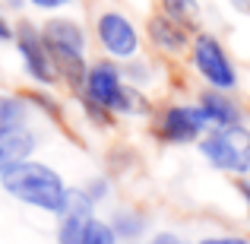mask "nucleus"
<instances>
[{
	"label": "nucleus",
	"mask_w": 250,
	"mask_h": 244,
	"mask_svg": "<svg viewBox=\"0 0 250 244\" xmlns=\"http://www.w3.org/2000/svg\"><path fill=\"white\" fill-rule=\"evenodd\" d=\"M206 130H209V121H206L200 105H168L159 114V124H155L159 140L168 143V146L200 143Z\"/></svg>",
	"instance_id": "obj_8"
},
{
	"label": "nucleus",
	"mask_w": 250,
	"mask_h": 244,
	"mask_svg": "<svg viewBox=\"0 0 250 244\" xmlns=\"http://www.w3.org/2000/svg\"><path fill=\"white\" fill-rule=\"evenodd\" d=\"M80 98L111 111V114H149L146 95L140 92V86L124 80V70L114 61L89 64V73H85Z\"/></svg>",
	"instance_id": "obj_2"
},
{
	"label": "nucleus",
	"mask_w": 250,
	"mask_h": 244,
	"mask_svg": "<svg viewBox=\"0 0 250 244\" xmlns=\"http://www.w3.org/2000/svg\"><path fill=\"white\" fill-rule=\"evenodd\" d=\"M117 232L111 228V222H102V219H92L89 225V235H85L83 244H117Z\"/></svg>",
	"instance_id": "obj_16"
},
{
	"label": "nucleus",
	"mask_w": 250,
	"mask_h": 244,
	"mask_svg": "<svg viewBox=\"0 0 250 244\" xmlns=\"http://www.w3.org/2000/svg\"><path fill=\"white\" fill-rule=\"evenodd\" d=\"M162 13L181 22L184 29H190L193 35L200 32V0H162Z\"/></svg>",
	"instance_id": "obj_14"
},
{
	"label": "nucleus",
	"mask_w": 250,
	"mask_h": 244,
	"mask_svg": "<svg viewBox=\"0 0 250 244\" xmlns=\"http://www.w3.org/2000/svg\"><path fill=\"white\" fill-rule=\"evenodd\" d=\"M95 219V200L80 187L70 194L67 209L61 213V225H57V244H83L89 235V225Z\"/></svg>",
	"instance_id": "obj_9"
},
{
	"label": "nucleus",
	"mask_w": 250,
	"mask_h": 244,
	"mask_svg": "<svg viewBox=\"0 0 250 244\" xmlns=\"http://www.w3.org/2000/svg\"><path fill=\"white\" fill-rule=\"evenodd\" d=\"M124 76H127V83H133V86H146L149 80H152V73H149V64L140 61V57H130V61H127Z\"/></svg>",
	"instance_id": "obj_17"
},
{
	"label": "nucleus",
	"mask_w": 250,
	"mask_h": 244,
	"mask_svg": "<svg viewBox=\"0 0 250 244\" xmlns=\"http://www.w3.org/2000/svg\"><path fill=\"white\" fill-rule=\"evenodd\" d=\"M149 244H187V241H181L177 235H168V232H162V235H155Z\"/></svg>",
	"instance_id": "obj_22"
},
{
	"label": "nucleus",
	"mask_w": 250,
	"mask_h": 244,
	"mask_svg": "<svg viewBox=\"0 0 250 244\" xmlns=\"http://www.w3.org/2000/svg\"><path fill=\"white\" fill-rule=\"evenodd\" d=\"M32 6H35V10H63V6H70L73 3V0H29Z\"/></svg>",
	"instance_id": "obj_20"
},
{
	"label": "nucleus",
	"mask_w": 250,
	"mask_h": 244,
	"mask_svg": "<svg viewBox=\"0 0 250 244\" xmlns=\"http://www.w3.org/2000/svg\"><path fill=\"white\" fill-rule=\"evenodd\" d=\"M190 64H193L196 76L209 86V89L234 92L238 89V67L228 57L225 44L209 32H196L190 42Z\"/></svg>",
	"instance_id": "obj_5"
},
{
	"label": "nucleus",
	"mask_w": 250,
	"mask_h": 244,
	"mask_svg": "<svg viewBox=\"0 0 250 244\" xmlns=\"http://www.w3.org/2000/svg\"><path fill=\"white\" fill-rule=\"evenodd\" d=\"M111 228L117 232L121 241H136L140 235H146L149 222H146V216L136 213V209H117V213L111 216Z\"/></svg>",
	"instance_id": "obj_15"
},
{
	"label": "nucleus",
	"mask_w": 250,
	"mask_h": 244,
	"mask_svg": "<svg viewBox=\"0 0 250 244\" xmlns=\"http://www.w3.org/2000/svg\"><path fill=\"white\" fill-rule=\"evenodd\" d=\"M13 35H16V29H13V25L6 22V16L0 13V42H13Z\"/></svg>",
	"instance_id": "obj_21"
},
{
	"label": "nucleus",
	"mask_w": 250,
	"mask_h": 244,
	"mask_svg": "<svg viewBox=\"0 0 250 244\" xmlns=\"http://www.w3.org/2000/svg\"><path fill=\"white\" fill-rule=\"evenodd\" d=\"M146 35H149V42H152L159 51H165V54H184V51L190 48V42H193V38H190L193 32L184 29L181 22H174V19L165 16V13L149 16Z\"/></svg>",
	"instance_id": "obj_10"
},
{
	"label": "nucleus",
	"mask_w": 250,
	"mask_h": 244,
	"mask_svg": "<svg viewBox=\"0 0 250 244\" xmlns=\"http://www.w3.org/2000/svg\"><path fill=\"white\" fill-rule=\"evenodd\" d=\"M0 184L13 200L35 206L42 213H51V216H61L70 203V194H73L67 187V181L61 177V171H54L51 165L35 162V159L19 162L13 171H6Z\"/></svg>",
	"instance_id": "obj_1"
},
{
	"label": "nucleus",
	"mask_w": 250,
	"mask_h": 244,
	"mask_svg": "<svg viewBox=\"0 0 250 244\" xmlns=\"http://www.w3.org/2000/svg\"><path fill=\"white\" fill-rule=\"evenodd\" d=\"M231 6L238 13H244V16H250V0H231Z\"/></svg>",
	"instance_id": "obj_24"
},
{
	"label": "nucleus",
	"mask_w": 250,
	"mask_h": 244,
	"mask_svg": "<svg viewBox=\"0 0 250 244\" xmlns=\"http://www.w3.org/2000/svg\"><path fill=\"white\" fill-rule=\"evenodd\" d=\"M95 38L102 44V51L114 61H130V57L140 54V29L130 22L124 13L117 10H102L95 16Z\"/></svg>",
	"instance_id": "obj_7"
},
{
	"label": "nucleus",
	"mask_w": 250,
	"mask_h": 244,
	"mask_svg": "<svg viewBox=\"0 0 250 244\" xmlns=\"http://www.w3.org/2000/svg\"><path fill=\"white\" fill-rule=\"evenodd\" d=\"M196 146H200L203 159L212 165L215 171L238 175V177H244L250 171V130L244 124L209 127Z\"/></svg>",
	"instance_id": "obj_4"
},
{
	"label": "nucleus",
	"mask_w": 250,
	"mask_h": 244,
	"mask_svg": "<svg viewBox=\"0 0 250 244\" xmlns=\"http://www.w3.org/2000/svg\"><path fill=\"white\" fill-rule=\"evenodd\" d=\"M238 194L244 197V203H247V209H250V181H247V177H241V181H238Z\"/></svg>",
	"instance_id": "obj_23"
},
{
	"label": "nucleus",
	"mask_w": 250,
	"mask_h": 244,
	"mask_svg": "<svg viewBox=\"0 0 250 244\" xmlns=\"http://www.w3.org/2000/svg\"><path fill=\"white\" fill-rule=\"evenodd\" d=\"M42 35L48 42V51L54 57V67L61 73V80L70 86L73 92H83L85 73H89V64H85V48H89V38L85 29L76 19L67 16H51L42 25Z\"/></svg>",
	"instance_id": "obj_3"
},
{
	"label": "nucleus",
	"mask_w": 250,
	"mask_h": 244,
	"mask_svg": "<svg viewBox=\"0 0 250 244\" xmlns=\"http://www.w3.org/2000/svg\"><path fill=\"white\" fill-rule=\"evenodd\" d=\"M16 51H19V61H22V70L29 73V80H35L38 86H54L61 80L54 67V57L48 51V42H44L42 29H35L32 22H19L16 25Z\"/></svg>",
	"instance_id": "obj_6"
},
{
	"label": "nucleus",
	"mask_w": 250,
	"mask_h": 244,
	"mask_svg": "<svg viewBox=\"0 0 250 244\" xmlns=\"http://www.w3.org/2000/svg\"><path fill=\"white\" fill-rule=\"evenodd\" d=\"M83 190H85V194H89L92 200L98 203V200H104V197H108V181H104V177H92V181L85 184Z\"/></svg>",
	"instance_id": "obj_18"
},
{
	"label": "nucleus",
	"mask_w": 250,
	"mask_h": 244,
	"mask_svg": "<svg viewBox=\"0 0 250 244\" xmlns=\"http://www.w3.org/2000/svg\"><path fill=\"white\" fill-rule=\"evenodd\" d=\"M35 146H38V140L29 127H19V130H13V133L0 136V181H3V175L13 171L19 162L32 159Z\"/></svg>",
	"instance_id": "obj_12"
},
{
	"label": "nucleus",
	"mask_w": 250,
	"mask_h": 244,
	"mask_svg": "<svg viewBox=\"0 0 250 244\" xmlns=\"http://www.w3.org/2000/svg\"><path fill=\"white\" fill-rule=\"evenodd\" d=\"M196 105L203 108L209 127H231V124H244V108H241L228 92H222V89L200 92V102H196Z\"/></svg>",
	"instance_id": "obj_11"
},
{
	"label": "nucleus",
	"mask_w": 250,
	"mask_h": 244,
	"mask_svg": "<svg viewBox=\"0 0 250 244\" xmlns=\"http://www.w3.org/2000/svg\"><path fill=\"white\" fill-rule=\"evenodd\" d=\"M200 244H250V238H241V235H209Z\"/></svg>",
	"instance_id": "obj_19"
},
{
	"label": "nucleus",
	"mask_w": 250,
	"mask_h": 244,
	"mask_svg": "<svg viewBox=\"0 0 250 244\" xmlns=\"http://www.w3.org/2000/svg\"><path fill=\"white\" fill-rule=\"evenodd\" d=\"M25 114H29V102H25V98L0 95V136L25 127Z\"/></svg>",
	"instance_id": "obj_13"
}]
</instances>
